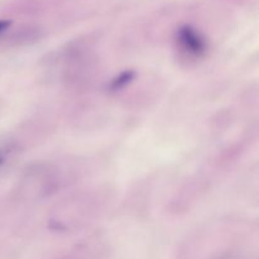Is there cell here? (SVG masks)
<instances>
[{
  "instance_id": "3",
  "label": "cell",
  "mask_w": 259,
  "mask_h": 259,
  "mask_svg": "<svg viewBox=\"0 0 259 259\" xmlns=\"http://www.w3.org/2000/svg\"><path fill=\"white\" fill-rule=\"evenodd\" d=\"M18 146L14 142H4L0 143V168L12 163L13 159L18 154Z\"/></svg>"
},
{
  "instance_id": "2",
  "label": "cell",
  "mask_w": 259,
  "mask_h": 259,
  "mask_svg": "<svg viewBox=\"0 0 259 259\" xmlns=\"http://www.w3.org/2000/svg\"><path fill=\"white\" fill-rule=\"evenodd\" d=\"M179 50L181 51L182 57L187 61L199 60L205 52V42L201 35L190 27H184L180 29L177 35Z\"/></svg>"
},
{
  "instance_id": "1",
  "label": "cell",
  "mask_w": 259,
  "mask_h": 259,
  "mask_svg": "<svg viewBox=\"0 0 259 259\" xmlns=\"http://www.w3.org/2000/svg\"><path fill=\"white\" fill-rule=\"evenodd\" d=\"M61 185V171L52 163H37L25 169L18 192L24 200H40L55 194Z\"/></svg>"
}]
</instances>
